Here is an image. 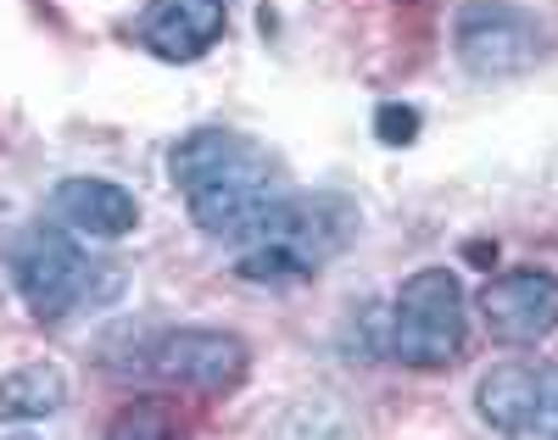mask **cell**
I'll return each mask as SVG.
<instances>
[{
  "mask_svg": "<svg viewBox=\"0 0 558 440\" xmlns=\"http://www.w3.org/2000/svg\"><path fill=\"white\" fill-rule=\"evenodd\" d=\"M357 229V207L347 195H291L268 212V223L241 246L235 279L246 284H296L313 279Z\"/></svg>",
  "mask_w": 558,
  "mask_h": 440,
  "instance_id": "6da1fadb",
  "label": "cell"
},
{
  "mask_svg": "<svg viewBox=\"0 0 558 440\" xmlns=\"http://www.w3.org/2000/svg\"><path fill=\"white\" fill-rule=\"evenodd\" d=\"M386 352L402 368L436 374L463 352V284L452 268H418L397 284L386 313Z\"/></svg>",
  "mask_w": 558,
  "mask_h": 440,
  "instance_id": "7a4b0ae2",
  "label": "cell"
},
{
  "mask_svg": "<svg viewBox=\"0 0 558 440\" xmlns=\"http://www.w3.org/2000/svg\"><path fill=\"white\" fill-rule=\"evenodd\" d=\"M12 284L17 296L28 302V313L39 323H62L68 313H78L89 296H96V262L84 257V246L73 234L51 229V223H34L12 240Z\"/></svg>",
  "mask_w": 558,
  "mask_h": 440,
  "instance_id": "3957f363",
  "label": "cell"
},
{
  "mask_svg": "<svg viewBox=\"0 0 558 440\" xmlns=\"http://www.w3.org/2000/svg\"><path fill=\"white\" fill-rule=\"evenodd\" d=\"M542 45H547L542 17L514 7V0H470V7L458 12V23H452L458 68L470 78H486V84L531 73L536 57H542Z\"/></svg>",
  "mask_w": 558,
  "mask_h": 440,
  "instance_id": "277c9868",
  "label": "cell"
},
{
  "mask_svg": "<svg viewBox=\"0 0 558 440\" xmlns=\"http://www.w3.org/2000/svg\"><path fill=\"white\" fill-rule=\"evenodd\" d=\"M475 413L497 440H558V363H492L475 379Z\"/></svg>",
  "mask_w": 558,
  "mask_h": 440,
  "instance_id": "5b68a950",
  "label": "cell"
},
{
  "mask_svg": "<svg viewBox=\"0 0 558 440\" xmlns=\"http://www.w3.org/2000/svg\"><path fill=\"white\" fill-rule=\"evenodd\" d=\"M279 201H286V184H279V162L274 157H257V162L223 173V179H207L196 190H184L191 223L207 240H223V246H246Z\"/></svg>",
  "mask_w": 558,
  "mask_h": 440,
  "instance_id": "8992f818",
  "label": "cell"
},
{
  "mask_svg": "<svg viewBox=\"0 0 558 440\" xmlns=\"http://www.w3.org/2000/svg\"><path fill=\"white\" fill-rule=\"evenodd\" d=\"M252 368V346L235 329H213V323H184L151 340V374L162 384L196 390V396H223L235 390Z\"/></svg>",
  "mask_w": 558,
  "mask_h": 440,
  "instance_id": "52a82bcc",
  "label": "cell"
},
{
  "mask_svg": "<svg viewBox=\"0 0 558 440\" xmlns=\"http://www.w3.org/2000/svg\"><path fill=\"white\" fill-rule=\"evenodd\" d=\"M481 318L497 346H542L558 329V273L547 268H508L486 279Z\"/></svg>",
  "mask_w": 558,
  "mask_h": 440,
  "instance_id": "ba28073f",
  "label": "cell"
},
{
  "mask_svg": "<svg viewBox=\"0 0 558 440\" xmlns=\"http://www.w3.org/2000/svg\"><path fill=\"white\" fill-rule=\"evenodd\" d=\"M45 223L73 234V240H123L140 229V201L134 190L112 184V179H89V173H73L62 179L51 195H45Z\"/></svg>",
  "mask_w": 558,
  "mask_h": 440,
  "instance_id": "9c48e42d",
  "label": "cell"
},
{
  "mask_svg": "<svg viewBox=\"0 0 558 440\" xmlns=\"http://www.w3.org/2000/svg\"><path fill=\"white\" fill-rule=\"evenodd\" d=\"M223 39V0H151L146 23H140V45L157 62H202Z\"/></svg>",
  "mask_w": 558,
  "mask_h": 440,
  "instance_id": "30bf717a",
  "label": "cell"
},
{
  "mask_svg": "<svg viewBox=\"0 0 558 440\" xmlns=\"http://www.w3.org/2000/svg\"><path fill=\"white\" fill-rule=\"evenodd\" d=\"M257 157H268V151L241 129H191L168 151V179L184 195V190H196L207 179H223V173H235V168H246Z\"/></svg>",
  "mask_w": 558,
  "mask_h": 440,
  "instance_id": "8fae6325",
  "label": "cell"
},
{
  "mask_svg": "<svg viewBox=\"0 0 558 440\" xmlns=\"http://www.w3.org/2000/svg\"><path fill=\"white\" fill-rule=\"evenodd\" d=\"M68 407V374L57 363H23L0 374V424H39Z\"/></svg>",
  "mask_w": 558,
  "mask_h": 440,
  "instance_id": "7c38bea8",
  "label": "cell"
},
{
  "mask_svg": "<svg viewBox=\"0 0 558 440\" xmlns=\"http://www.w3.org/2000/svg\"><path fill=\"white\" fill-rule=\"evenodd\" d=\"M107 440H184V424L162 396H134L129 407L112 413Z\"/></svg>",
  "mask_w": 558,
  "mask_h": 440,
  "instance_id": "4fadbf2b",
  "label": "cell"
},
{
  "mask_svg": "<svg viewBox=\"0 0 558 440\" xmlns=\"http://www.w3.org/2000/svg\"><path fill=\"white\" fill-rule=\"evenodd\" d=\"M375 134H380V145H413V139H418V107L386 101V107L375 112Z\"/></svg>",
  "mask_w": 558,
  "mask_h": 440,
  "instance_id": "5bb4252c",
  "label": "cell"
},
{
  "mask_svg": "<svg viewBox=\"0 0 558 440\" xmlns=\"http://www.w3.org/2000/svg\"><path fill=\"white\" fill-rule=\"evenodd\" d=\"M7 440H34V435H7Z\"/></svg>",
  "mask_w": 558,
  "mask_h": 440,
  "instance_id": "9a60e30c",
  "label": "cell"
}]
</instances>
